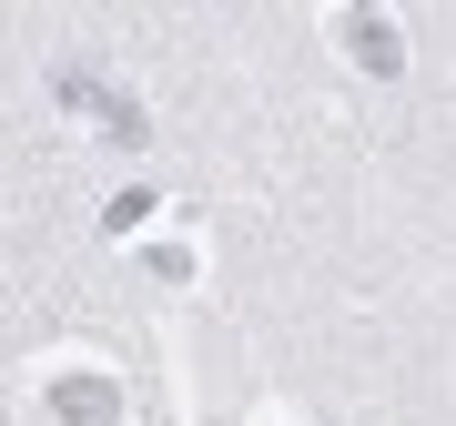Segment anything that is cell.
I'll use <instances>...</instances> for the list:
<instances>
[{"instance_id":"obj_1","label":"cell","mask_w":456,"mask_h":426,"mask_svg":"<svg viewBox=\"0 0 456 426\" xmlns=\"http://www.w3.org/2000/svg\"><path fill=\"white\" fill-rule=\"evenodd\" d=\"M51 92H61L71 112H92V122H102V143H122V152H142V143H152V112H142L122 82H102V71H51Z\"/></svg>"},{"instance_id":"obj_2","label":"cell","mask_w":456,"mask_h":426,"mask_svg":"<svg viewBox=\"0 0 456 426\" xmlns=\"http://www.w3.org/2000/svg\"><path fill=\"white\" fill-rule=\"evenodd\" d=\"M51 416L61 426H122V386L102 376V365H61V376H51Z\"/></svg>"},{"instance_id":"obj_3","label":"cell","mask_w":456,"mask_h":426,"mask_svg":"<svg viewBox=\"0 0 456 426\" xmlns=\"http://www.w3.org/2000/svg\"><path fill=\"white\" fill-rule=\"evenodd\" d=\"M335 41L355 51V71H375V82H395V71H406V31H395L386 11H335Z\"/></svg>"}]
</instances>
